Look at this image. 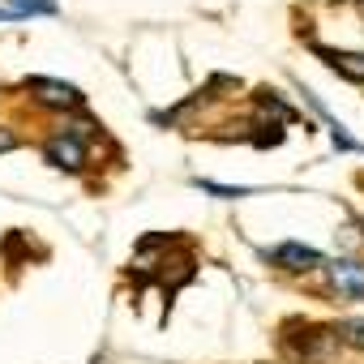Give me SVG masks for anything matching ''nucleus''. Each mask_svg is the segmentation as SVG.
<instances>
[{"instance_id": "obj_5", "label": "nucleus", "mask_w": 364, "mask_h": 364, "mask_svg": "<svg viewBox=\"0 0 364 364\" xmlns=\"http://www.w3.org/2000/svg\"><path fill=\"white\" fill-rule=\"evenodd\" d=\"M313 56H321L338 77H347V82H364V56H360V52H338V48H321V43H313Z\"/></svg>"}, {"instance_id": "obj_6", "label": "nucleus", "mask_w": 364, "mask_h": 364, "mask_svg": "<svg viewBox=\"0 0 364 364\" xmlns=\"http://www.w3.org/2000/svg\"><path fill=\"white\" fill-rule=\"evenodd\" d=\"M304 103H309V107H313V112H317V116H321L326 124H330V137H334V146H338V150H351V154H364V141H355V137H351V133H347V129H343V124H338V120H334L330 112H326V103H321L317 95H309V90H304Z\"/></svg>"}, {"instance_id": "obj_2", "label": "nucleus", "mask_w": 364, "mask_h": 364, "mask_svg": "<svg viewBox=\"0 0 364 364\" xmlns=\"http://www.w3.org/2000/svg\"><path fill=\"white\" fill-rule=\"evenodd\" d=\"M330 283L343 300H364V262H351V257H334L330 266Z\"/></svg>"}, {"instance_id": "obj_7", "label": "nucleus", "mask_w": 364, "mask_h": 364, "mask_svg": "<svg viewBox=\"0 0 364 364\" xmlns=\"http://www.w3.org/2000/svg\"><path fill=\"white\" fill-rule=\"evenodd\" d=\"M9 18H35V14H56V0H5Z\"/></svg>"}, {"instance_id": "obj_1", "label": "nucleus", "mask_w": 364, "mask_h": 364, "mask_svg": "<svg viewBox=\"0 0 364 364\" xmlns=\"http://www.w3.org/2000/svg\"><path fill=\"white\" fill-rule=\"evenodd\" d=\"M26 90H31L43 107H60V112L82 107V90L69 86V82H56V77H26Z\"/></svg>"}, {"instance_id": "obj_8", "label": "nucleus", "mask_w": 364, "mask_h": 364, "mask_svg": "<svg viewBox=\"0 0 364 364\" xmlns=\"http://www.w3.org/2000/svg\"><path fill=\"white\" fill-rule=\"evenodd\" d=\"M334 338H338V343H351V347H364V321H355V317H347V321H338V330H334Z\"/></svg>"}, {"instance_id": "obj_4", "label": "nucleus", "mask_w": 364, "mask_h": 364, "mask_svg": "<svg viewBox=\"0 0 364 364\" xmlns=\"http://www.w3.org/2000/svg\"><path fill=\"white\" fill-rule=\"evenodd\" d=\"M266 262H270V266H279V270H291V274H300V270H313V266H321V253H317V249H309V245H296V240H287V245L270 249V253H266Z\"/></svg>"}, {"instance_id": "obj_11", "label": "nucleus", "mask_w": 364, "mask_h": 364, "mask_svg": "<svg viewBox=\"0 0 364 364\" xmlns=\"http://www.w3.org/2000/svg\"><path fill=\"white\" fill-rule=\"evenodd\" d=\"M14 146H18V137L9 129H0V150H14Z\"/></svg>"}, {"instance_id": "obj_10", "label": "nucleus", "mask_w": 364, "mask_h": 364, "mask_svg": "<svg viewBox=\"0 0 364 364\" xmlns=\"http://www.w3.org/2000/svg\"><path fill=\"white\" fill-rule=\"evenodd\" d=\"M198 189H206V193H219V198H245V193H249V189H240V185L232 189V185H215V180H198Z\"/></svg>"}, {"instance_id": "obj_3", "label": "nucleus", "mask_w": 364, "mask_h": 364, "mask_svg": "<svg viewBox=\"0 0 364 364\" xmlns=\"http://www.w3.org/2000/svg\"><path fill=\"white\" fill-rule=\"evenodd\" d=\"M48 163L52 167H69V171H77L82 163H86V146H82V137L73 133V129H65V133H56L52 141H48Z\"/></svg>"}, {"instance_id": "obj_9", "label": "nucleus", "mask_w": 364, "mask_h": 364, "mask_svg": "<svg viewBox=\"0 0 364 364\" xmlns=\"http://www.w3.org/2000/svg\"><path fill=\"white\" fill-rule=\"evenodd\" d=\"M257 103H262L266 112H274L279 120H296V112H291L287 103H279V99H274V90H262V95H257Z\"/></svg>"}]
</instances>
